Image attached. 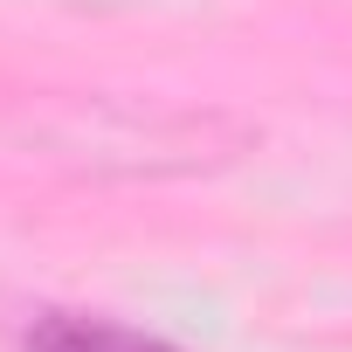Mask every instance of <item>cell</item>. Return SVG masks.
Wrapping results in <instances>:
<instances>
[{
	"instance_id": "obj_1",
	"label": "cell",
	"mask_w": 352,
	"mask_h": 352,
	"mask_svg": "<svg viewBox=\"0 0 352 352\" xmlns=\"http://www.w3.org/2000/svg\"><path fill=\"white\" fill-rule=\"evenodd\" d=\"M28 352H180V345L97 311H42L28 324Z\"/></svg>"
}]
</instances>
